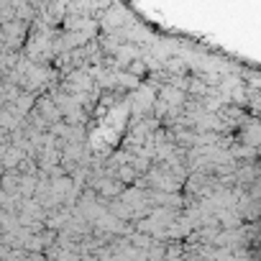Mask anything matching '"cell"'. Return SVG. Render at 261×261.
<instances>
[{"instance_id":"1","label":"cell","mask_w":261,"mask_h":261,"mask_svg":"<svg viewBox=\"0 0 261 261\" xmlns=\"http://www.w3.org/2000/svg\"><path fill=\"white\" fill-rule=\"evenodd\" d=\"M59 82V74L51 64H36L29 59L23 74H21V87L34 92V95H41V92H49L51 87H57Z\"/></svg>"},{"instance_id":"2","label":"cell","mask_w":261,"mask_h":261,"mask_svg":"<svg viewBox=\"0 0 261 261\" xmlns=\"http://www.w3.org/2000/svg\"><path fill=\"white\" fill-rule=\"evenodd\" d=\"M26 36H29V23L21 21V18H11V21L0 23V44H3L6 49L21 51Z\"/></svg>"},{"instance_id":"3","label":"cell","mask_w":261,"mask_h":261,"mask_svg":"<svg viewBox=\"0 0 261 261\" xmlns=\"http://www.w3.org/2000/svg\"><path fill=\"white\" fill-rule=\"evenodd\" d=\"M49 134L64 146V144H74V141H85V139H87V125H77V123L57 120V123L49 125Z\"/></svg>"},{"instance_id":"4","label":"cell","mask_w":261,"mask_h":261,"mask_svg":"<svg viewBox=\"0 0 261 261\" xmlns=\"http://www.w3.org/2000/svg\"><path fill=\"white\" fill-rule=\"evenodd\" d=\"M34 113H39L49 125L51 123H57V120H62V110H59V105L54 102V97H51V92H41V95H36V102H34V108H31Z\"/></svg>"},{"instance_id":"5","label":"cell","mask_w":261,"mask_h":261,"mask_svg":"<svg viewBox=\"0 0 261 261\" xmlns=\"http://www.w3.org/2000/svg\"><path fill=\"white\" fill-rule=\"evenodd\" d=\"M23 156H29V154H23L13 141H8V139L0 141V167H3V169H16Z\"/></svg>"},{"instance_id":"6","label":"cell","mask_w":261,"mask_h":261,"mask_svg":"<svg viewBox=\"0 0 261 261\" xmlns=\"http://www.w3.org/2000/svg\"><path fill=\"white\" fill-rule=\"evenodd\" d=\"M34 102H36V95L21 87V92H18L13 100H8V102H6V108H8V110H13V113H16V115L23 120V118L29 115V110L34 108Z\"/></svg>"},{"instance_id":"7","label":"cell","mask_w":261,"mask_h":261,"mask_svg":"<svg viewBox=\"0 0 261 261\" xmlns=\"http://www.w3.org/2000/svg\"><path fill=\"white\" fill-rule=\"evenodd\" d=\"M39 177H41V172L39 174H21V179H18V195L21 197H34L36 185H39Z\"/></svg>"},{"instance_id":"8","label":"cell","mask_w":261,"mask_h":261,"mask_svg":"<svg viewBox=\"0 0 261 261\" xmlns=\"http://www.w3.org/2000/svg\"><path fill=\"white\" fill-rule=\"evenodd\" d=\"M18 123H21V118H18L13 110H8L6 105H0V128H3L6 134H8V130H13Z\"/></svg>"},{"instance_id":"9","label":"cell","mask_w":261,"mask_h":261,"mask_svg":"<svg viewBox=\"0 0 261 261\" xmlns=\"http://www.w3.org/2000/svg\"><path fill=\"white\" fill-rule=\"evenodd\" d=\"M164 72H169V74H187L190 69H187L185 59H179V57H172V59H167V64H164Z\"/></svg>"},{"instance_id":"10","label":"cell","mask_w":261,"mask_h":261,"mask_svg":"<svg viewBox=\"0 0 261 261\" xmlns=\"http://www.w3.org/2000/svg\"><path fill=\"white\" fill-rule=\"evenodd\" d=\"M0 82H3V74H0Z\"/></svg>"},{"instance_id":"11","label":"cell","mask_w":261,"mask_h":261,"mask_svg":"<svg viewBox=\"0 0 261 261\" xmlns=\"http://www.w3.org/2000/svg\"><path fill=\"white\" fill-rule=\"evenodd\" d=\"M0 174H3V167H0Z\"/></svg>"}]
</instances>
